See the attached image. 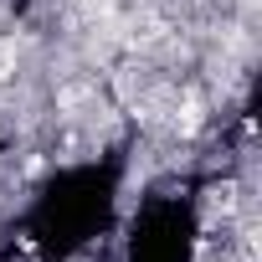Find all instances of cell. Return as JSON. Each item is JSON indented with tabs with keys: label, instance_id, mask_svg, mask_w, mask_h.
Masks as SVG:
<instances>
[{
	"label": "cell",
	"instance_id": "obj_1",
	"mask_svg": "<svg viewBox=\"0 0 262 262\" xmlns=\"http://www.w3.org/2000/svg\"><path fill=\"white\" fill-rule=\"evenodd\" d=\"M201 123H206V108H201V98H185V108H180L175 128H180V134H195Z\"/></svg>",
	"mask_w": 262,
	"mask_h": 262
},
{
	"label": "cell",
	"instance_id": "obj_2",
	"mask_svg": "<svg viewBox=\"0 0 262 262\" xmlns=\"http://www.w3.org/2000/svg\"><path fill=\"white\" fill-rule=\"evenodd\" d=\"M16 72V36H0V82Z\"/></svg>",
	"mask_w": 262,
	"mask_h": 262
}]
</instances>
